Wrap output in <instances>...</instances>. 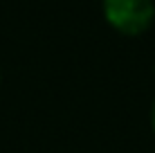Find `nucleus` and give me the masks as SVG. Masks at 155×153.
I'll return each mask as SVG.
<instances>
[{
	"label": "nucleus",
	"mask_w": 155,
	"mask_h": 153,
	"mask_svg": "<svg viewBox=\"0 0 155 153\" xmlns=\"http://www.w3.org/2000/svg\"><path fill=\"white\" fill-rule=\"evenodd\" d=\"M101 14L121 36H142L155 25V0H101Z\"/></svg>",
	"instance_id": "1"
},
{
	"label": "nucleus",
	"mask_w": 155,
	"mask_h": 153,
	"mask_svg": "<svg viewBox=\"0 0 155 153\" xmlns=\"http://www.w3.org/2000/svg\"><path fill=\"white\" fill-rule=\"evenodd\" d=\"M148 122H151V131H153V135H155V99H153V104H151V113H148Z\"/></svg>",
	"instance_id": "2"
},
{
	"label": "nucleus",
	"mask_w": 155,
	"mask_h": 153,
	"mask_svg": "<svg viewBox=\"0 0 155 153\" xmlns=\"http://www.w3.org/2000/svg\"><path fill=\"white\" fill-rule=\"evenodd\" d=\"M153 75H155V68H153Z\"/></svg>",
	"instance_id": "4"
},
{
	"label": "nucleus",
	"mask_w": 155,
	"mask_h": 153,
	"mask_svg": "<svg viewBox=\"0 0 155 153\" xmlns=\"http://www.w3.org/2000/svg\"><path fill=\"white\" fill-rule=\"evenodd\" d=\"M0 83H2V70H0Z\"/></svg>",
	"instance_id": "3"
}]
</instances>
